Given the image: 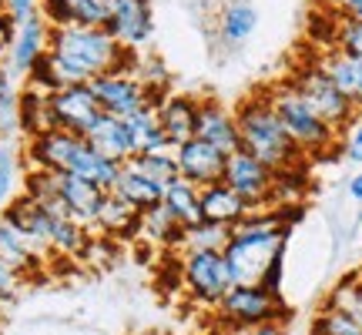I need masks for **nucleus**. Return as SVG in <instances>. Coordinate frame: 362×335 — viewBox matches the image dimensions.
I'll list each match as a JSON object with an SVG mask.
<instances>
[{
    "label": "nucleus",
    "mask_w": 362,
    "mask_h": 335,
    "mask_svg": "<svg viewBox=\"0 0 362 335\" xmlns=\"http://www.w3.org/2000/svg\"><path fill=\"white\" fill-rule=\"evenodd\" d=\"M47 37H51V27L44 24V17H30L27 24H21L13 30V44H11V54L4 61V71L11 78H27L30 67L37 64L40 57L47 54Z\"/></svg>",
    "instance_id": "nucleus-16"
},
{
    "label": "nucleus",
    "mask_w": 362,
    "mask_h": 335,
    "mask_svg": "<svg viewBox=\"0 0 362 335\" xmlns=\"http://www.w3.org/2000/svg\"><path fill=\"white\" fill-rule=\"evenodd\" d=\"M138 238L148 242L151 248H165V252H178L181 245V228L178 221L171 218L165 205H155L141 211V225H138Z\"/></svg>",
    "instance_id": "nucleus-27"
},
{
    "label": "nucleus",
    "mask_w": 362,
    "mask_h": 335,
    "mask_svg": "<svg viewBox=\"0 0 362 335\" xmlns=\"http://www.w3.org/2000/svg\"><path fill=\"white\" fill-rule=\"evenodd\" d=\"M0 261H4L7 269L17 271L24 282L40 278V275H44V265H47V258L40 255L37 248L13 228L4 211H0Z\"/></svg>",
    "instance_id": "nucleus-18"
},
{
    "label": "nucleus",
    "mask_w": 362,
    "mask_h": 335,
    "mask_svg": "<svg viewBox=\"0 0 362 335\" xmlns=\"http://www.w3.org/2000/svg\"><path fill=\"white\" fill-rule=\"evenodd\" d=\"M40 131H51V114H47V94L24 84L21 88V134L34 138Z\"/></svg>",
    "instance_id": "nucleus-29"
},
{
    "label": "nucleus",
    "mask_w": 362,
    "mask_h": 335,
    "mask_svg": "<svg viewBox=\"0 0 362 335\" xmlns=\"http://www.w3.org/2000/svg\"><path fill=\"white\" fill-rule=\"evenodd\" d=\"M312 57L319 61V67L332 78V84L349 98V104L362 114V57L336 51V47H319V54H312Z\"/></svg>",
    "instance_id": "nucleus-21"
},
{
    "label": "nucleus",
    "mask_w": 362,
    "mask_h": 335,
    "mask_svg": "<svg viewBox=\"0 0 362 335\" xmlns=\"http://www.w3.org/2000/svg\"><path fill=\"white\" fill-rule=\"evenodd\" d=\"M84 141H88L101 158L115 161V165H128L131 158H134V141H131L128 121H121V117L101 114L88 128Z\"/></svg>",
    "instance_id": "nucleus-20"
},
{
    "label": "nucleus",
    "mask_w": 362,
    "mask_h": 335,
    "mask_svg": "<svg viewBox=\"0 0 362 335\" xmlns=\"http://www.w3.org/2000/svg\"><path fill=\"white\" fill-rule=\"evenodd\" d=\"M128 131H131V141H134V158L155 155V151H171L168 141H165V131H161V124L155 117V107L128 117Z\"/></svg>",
    "instance_id": "nucleus-28"
},
{
    "label": "nucleus",
    "mask_w": 362,
    "mask_h": 335,
    "mask_svg": "<svg viewBox=\"0 0 362 335\" xmlns=\"http://www.w3.org/2000/svg\"><path fill=\"white\" fill-rule=\"evenodd\" d=\"M107 34L128 47V51H141L155 37V13H151V0H107Z\"/></svg>",
    "instance_id": "nucleus-11"
},
{
    "label": "nucleus",
    "mask_w": 362,
    "mask_h": 335,
    "mask_svg": "<svg viewBox=\"0 0 362 335\" xmlns=\"http://www.w3.org/2000/svg\"><path fill=\"white\" fill-rule=\"evenodd\" d=\"M302 215V205H285V208H265V211H252L232 228V238L225 245V261L232 271L235 285H252L259 282L265 269L279 255H285V242H288V225Z\"/></svg>",
    "instance_id": "nucleus-1"
},
{
    "label": "nucleus",
    "mask_w": 362,
    "mask_h": 335,
    "mask_svg": "<svg viewBox=\"0 0 362 335\" xmlns=\"http://www.w3.org/2000/svg\"><path fill=\"white\" fill-rule=\"evenodd\" d=\"M4 215H7V221H11L17 232L24 235L30 245L37 248L40 255L51 261V252H47V245H51V225L57 215H51L44 205H37L34 198H27V194H17V198H11L7 205H4Z\"/></svg>",
    "instance_id": "nucleus-14"
},
{
    "label": "nucleus",
    "mask_w": 362,
    "mask_h": 335,
    "mask_svg": "<svg viewBox=\"0 0 362 335\" xmlns=\"http://www.w3.org/2000/svg\"><path fill=\"white\" fill-rule=\"evenodd\" d=\"M262 94H265V101H269V107L275 111L279 124L285 128V134L292 138V144L302 151L305 161H309V158H322L339 148V131L329 128L322 117L312 111V104L285 78L269 84V88H262Z\"/></svg>",
    "instance_id": "nucleus-4"
},
{
    "label": "nucleus",
    "mask_w": 362,
    "mask_h": 335,
    "mask_svg": "<svg viewBox=\"0 0 362 335\" xmlns=\"http://www.w3.org/2000/svg\"><path fill=\"white\" fill-rule=\"evenodd\" d=\"M309 335H362V325L356 319H349L346 312H339L322 302V309L315 312V319H312Z\"/></svg>",
    "instance_id": "nucleus-36"
},
{
    "label": "nucleus",
    "mask_w": 362,
    "mask_h": 335,
    "mask_svg": "<svg viewBox=\"0 0 362 335\" xmlns=\"http://www.w3.org/2000/svg\"><path fill=\"white\" fill-rule=\"evenodd\" d=\"M242 335H288V332H285L282 322H269V325H259V329H248Z\"/></svg>",
    "instance_id": "nucleus-43"
},
{
    "label": "nucleus",
    "mask_w": 362,
    "mask_h": 335,
    "mask_svg": "<svg viewBox=\"0 0 362 335\" xmlns=\"http://www.w3.org/2000/svg\"><path fill=\"white\" fill-rule=\"evenodd\" d=\"M161 205H165V211H168L171 218L178 221V228L185 232V228H194V225H202V188L198 184H192V181L185 178H175L165 188V194H161Z\"/></svg>",
    "instance_id": "nucleus-25"
},
{
    "label": "nucleus",
    "mask_w": 362,
    "mask_h": 335,
    "mask_svg": "<svg viewBox=\"0 0 362 335\" xmlns=\"http://www.w3.org/2000/svg\"><path fill=\"white\" fill-rule=\"evenodd\" d=\"M131 165L138 168L141 175H148V178L155 181V184H161V188H168L171 181L178 178V165H175V155H171V151L138 155V158H131Z\"/></svg>",
    "instance_id": "nucleus-34"
},
{
    "label": "nucleus",
    "mask_w": 362,
    "mask_h": 335,
    "mask_svg": "<svg viewBox=\"0 0 362 335\" xmlns=\"http://www.w3.org/2000/svg\"><path fill=\"white\" fill-rule=\"evenodd\" d=\"M24 158L30 168H40V171H54V175H74V178H84L90 184H98L101 192H111V184L117 178L115 161L101 158L88 141L84 134H71V131H40L34 138L24 141Z\"/></svg>",
    "instance_id": "nucleus-2"
},
{
    "label": "nucleus",
    "mask_w": 362,
    "mask_h": 335,
    "mask_svg": "<svg viewBox=\"0 0 362 335\" xmlns=\"http://www.w3.org/2000/svg\"><path fill=\"white\" fill-rule=\"evenodd\" d=\"M155 117H158V124H161V131H165L168 148L175 151L178 144H185V141H192L194 138V124H198V98L168 90V94L155 104Z\"/></svg>",
    "instance_id": "nucleus-15"
},
{
    "label": "nucleus",
    "mask_w": 362,
    "mask_h": 335,
    "mask_svg": "<svg viewBox=\"0 0 362 335\" xmlns=\"http://www.w3.org/2000/svg\"><path fill=\"white\" fill-rule=\"evenodd\" d=\"M21 158H24V151L13 141H0V205H7L11 198H17V188L24 184V178H21Z\"/></svg>",
    "instance_id": "nucleus-33"
},
{
    "label": "nucleus",
    "mask_w": 362,
    "mask_h": 335,
    "mask_svg": "<svg viewBox=\"0 0 362 335\" xmlns=\"http://www.w3.org/2000/svg\"><path fill=\"white\" fill-rule=\"evenodd\" d=\"M90 90L98 98V107L101 114H111V117H128L141 114L148 107H155V94L144 88L141 81L134 78L131 71H111V74H101V78L90 81Z\"/></svg>",
    "instance_id": "nucleus-8"
},
{
    "label": "nucleus",
    "mask_w": 362,
    "mask_h": 335,
    "mask_svg": "<svg viewBox=\"0 0 362 335\" xmlns=\"http://www.w3.org/2000/svg\"><path fill=\"white\" fill-rule=\"evenodd\" d=\"M259 27V11L248 0H232L218 17V37L228 47H242Z\"/></svg>",
    "instance_id": "nucleus-26"
},
{
    "label": "nucleus",
    "mask_w": 362,
    "mask_h": 335,
    "mask_svg": "<svg viewBox=\"0 0 362 335\" xmlns=\"http://www.w3.org/2000/svg\"><path fill=\"white\" fill-rule=\"evenodd\" d=\"M13 30H17V27H13V20L4 11H0V64H4V61H7V54H11Z\"/></svg>",
    "instance_id": "nucleus-42"
},
{
    "label": "nucleus",
    "mask_w": 362,
    "mask_h": 335,
    "mask_svg": "<svg viewBox=\"0 0 362 335\" xmlns=\"http://www.w3.org/2000/svg\"><path fill=\"white\" fill-rule=\"evenodd\" d=\"M111 192H115L117 198H124L128 205H134L138 211H148V208L161 205V194H165V188H161V184H155L148 175H141V171L128 161V165L117 168V178H115V184H111Z\"/></svg>",
    "instance_id": "nucleus-24"
},
{
    "label": "nucleus",
    "mask_w": 362,
    "mask_h": 335,
    "mask_svg": "<svg viewBox=\"0 0 362 335\" xmlns=\"http://www.w3.org/2000/svg\"><path fill=\"white\" fill-rule=\"evenodd\" d=\"M252 215V208L238 198V194L218 181V184H208L202 188V218L211 221V225H225V228H235L242 218Z\"/></svg>",
    "instance_id": "nucleus-23"
},
{
    "label": "nucleus",
    "mask_w": 362,
    "mask_h": 335,
    "mask_svg": "<svg viewBox=\"0 0 362 335\" xmlns=\"http://www.w3.org/2000/svg\"><path fill=\"white\" fill-rule=\"evenodd\" d=\"M21 134V88L0 67V141H11Z\"/></svg>",
    "instance_id": "nucleus-31"
},
{
    "label": "nucleus",
    "mask_w": 362,
    "mask_h": 335,
    "mask_svg": "<svg viewBox=\"0 0 362 335\" xmlns=\"http://www.w3.org/2000/svg\"><path fill=\"white\" fill-rule=\"evenodd\" d=\"M285 81H288V84L312 104V111L322 117L329 128L346 131L352 121L359 117V111H356V107L349 104V98L332 84V78L319 67L315 57H302V61H296V67L288 71V78Z\"/></svg>",
    "instance_id": "nucleus-6"
},
{
    "label": "nucleus",
    "mask_w": 362,
    "mask_h": 335,
    "mask_svg": "<svg viewBox=\"0 0 362 335\" xmlns=\"http://www.w3.org/2000/svg\"><path fill=\"white\" fill-rule=\"evenodd\" d=\"M4 309H7V305H0V329H4V322H7V312Z\"/></svg>",
    "instance_id": "nucleus-45"
},
{
    "label": "nucleus",
    "mask_w": 362,
    "mask_h": 335,
    "mask_svg": "<svg viewBox=\"0 0 362 335\" xmlns=\"http://www.w3.org/2000/svg\"><path fill=\"white\" fill-rule=\"evenodd\" d=\"M235 121H238V151L252 155L255 161L282 175V171H296V168H305V158L298 151L292 138L285 134V128L279 124L275 111L269 107L265 94L262 90H252L248 98L238 101L235 107Z\"/></svg>",
    "instance_id": "nucleus-3"
},
{
    "label": "nucleus",
    "mask_w": 362,
    "mask_h": 335,
    "mask_svg": "<svg viewBox=\"0 0 362 335\" xmlns=\"http://www.w3.org/2000/svg\"><path fill=\"white\" fill-rule=\"evenodd\" d=\"M329 17H332V13H329ZM325 47H336V51H346V54L362 57V20H342V17H332Z\"/></svg>",
    "instance_id": "nucleus-35"
},
{
    "label": "nucleus",
    "mask_w": 362,
    "mask_h": 335,
    "mask_svg": "<svg viewBox=\"0 0 362 335\" xmlns=\"http://www.w3.org/2000/svg\"><path fill=\"white\" fill-rule=\"evenodd\" d=\"M54 178H57V198L64 205V215L94 232V218H98V208L107 192H101L98 184L84 178H74V175H54Z\"/></svg>",
    "instance_id": "nucleus-19"
},
{
    "label": "nucleus",
    "mask_w": 362,
    "mask_h": 335,
    "mask_svg": "<svg viewBox=\"0 0 362 335\" xmlns=\"http://www.w3.org/2000/svg\"><path fill=\"white\" fill-rule=\"evenodd\" d=\"M349 194L356 198V201H362V171H359V175H352V181H349Z\"/></svg>",
    "instance_id": "nucleus-44"
},
{
    "label": "nucleus",
    "mask_w": 362,
    "mask_h": 335,
    "mask_svg": "<svg viewBox=\"0 0 362 335\" xmlns=\"http://www.w3.org/2000/svg\"><path fill=\"white\" fill-rule=\"evenodd\" d=\"M285 309L282 295H272L269 288H262L259 282L252 285H232L221 302L211 309V329L218 335H242L248 329H259L269 322L285 325Z\"/></svg>",
    "instance_id": "nucleus-5"
},
{
    "label": "nucleus",
    "mask_w": 362,
    "mask_h": 335,
    "mask_svg": "<svg viewBox=\"0 0 362 335\" xmlns=\"http://www.w3.org/2000/svg\"><path fill=\"white\" fill-rule=\"evenodd\" d=\"M178 282L198 309H215L235 285L221 252H178Z\"/></svg>",
    "instance_id": "nucleus-7"
},
{
    "label": "nucleus",
    "mask_w": 362,
    "mask_h": 335,
    "mask_svg": "<svg viewBox=\"0 0 362 335\" xmlns=\"http://www.w3.org/2000/svg\"><path fill=\"white\" fill-rule=\"evenodd\" d=\"M228 238H232V228L202 221V225H194V228H185V232H181L178 252H225Z\"/></svg>",
    "instance_id": "nucleus-30"
},
{
    "label": "nucleus",
    "mask_w": 362,
    "mask_h": 335,
    "mask_svg": "<svg viewBox=\"0 0 362 335\" xmlns=\"http://www.w3.org/2000/svg\"><path fill=\"white\" fill-rule=\"evenodd\" d=\"M282 269H285V255H279L269 269H265V275L259 278V285L262 288H269L272 295H282Z\"/></svg>",
    "instance_id": "nucleus-41"
},
{
    "label": "nucleus",
    "mask_w": 362,
    "mask_h": 335,
    "mask_svg": "<svg viewBox=\"0 0 362 335\" xmlns=\"http://www.w3.org/2000/svg\"><path fill=\"white\" fill-rule=\"evenodd\" d=\"M359 271H362V269H359Z\"/></svg>",
    "instance_id": "nucleus-46"
},
{
    "label": "nucleus",
    "mask_w": 362,
    "mask_h": 335,
    "mask_svg": "<svg viewBox=\"0 0 362 335\" xmlns=\"http://www.w3.org/2000/svg\"><path fill=\"white\" fill-rule=\"evenodd\" d=\"M171 155H175V165H178V178L192 181L198 188L218 184L221 175H225V155L218 148H211L208 141H202V138L178 144Z\"/></svg>",
    "instance_id": "nucleus-12"
},
{
    "label": "nucleus",
    "mask_w": 362,
    "mask_h": 335,
    "mask_svg": "<svg viewBox=\"0 0 362 335\" xmlns=\"http://www.w3.org/2000/svg\"><path fill=\"white\" fill-rule=\"evenodd\" d=\"M325 305L346 312L349 319L362 325V271H349L346 278H339L332 285V292L325 295Z\"/></svg>",
    "instance_id": "nucleus-32"
},
{
    "label": "nucleus",
    "mask_w": 362,
    "mask_h": 335,
    "mask_svg": "<svg viewBox=\"0 0 362 335\" xmlns=\"http://www.w3.org/2000/svg\"><path fill=\"white\" fill-rule=\"evenodd\" d=\"M107 0H40L47 27H107Z\"/></svg>",
    "instance_id": "nucleus-17"
},
{
    "label": "nucleus",
    "mask_w": 362,
    "mask_h": 335,
    "mask_svg": "<svg viewBox=\"0 0 362 335\" xmlns=\"http://www.w3.org/2000/svg\"><path fill=\"white\" fill-rule=\"evenodd\" d=\"M194 138L208 141L211 148H218L221 155L228 158L235 155L242 144H238V121H235V107L205 98L198 101V124H194Z\"/></svg>",
    "instance_id": "nucleus-13"
},
{
    "label": "nucleus",
    "mask_w": 362,
    "mask_h": 335,
    "mask_svg": "<svg viewBox=\"0 0 362 335\" xmlns=\"http://www.w3.org/2000/svg\"><path fill=\"white\" fill-rule=\"evenodd\" d=\"M221 181L232 188L242 201H245L252 211H265L272 208V184H275V171L255 161L245 151H235V155L225 158V175Z\"/></svg>",
    "instance_id": "nucleus-9"
},
{
    "label": "nucleus",
    "mask_w": 362,
    "mask_h": 335,
    "mask_svg": "<svg viewBox=\"0 0 362 335\" xmlns=\"http://www.w3.org/2000/svg\"><path fill=\"white\" fill-rule=\"evenodd\" d=\"M24 278L17 275L13 269H7L4 261H0V305H11L13 298L21 295V288H24Z\"/></svg>",
    "instance_id": "nucleus-38"
},
{
    "label": "nucleus",
    "mask_w": 362,
    "mask_h": 335,
    "mask_svg": "<svg viewBox=\"0 0 362 335\" xmlns=\"http://www.w3.org/2000/svg\"><path fill=\"white\" fill-rule=\"evenodd\" d=\"M0 11L11 17L13 27H21L40 13V0H0Z\"/></svg>",
    "instance_id": "nucleus-37"
},
{
    "label": "nucleus",
    "mask_w": 362,
    "mask_h": 335,
    "mask_svg": "<svg viewBox=\"0 0 362 335\" xmlns=\"http://www.w3.org/2000/svg\"><path fill=\"white\" fill-rule=\"evenodd\" d=\"M47 114H51V128L88 134V128L101 117V107H98L90 84H71V88L47 94Z\"/></svg>",
    "instance_id": "nucleus-10"
},
{
    "label": "nucleus",
    "mask_w": 362,
    "mask_h": 335,
    "mask_svg": "<svg viewBox=\"0 0 362 335\" xmlns=\"http://www.w3.org/2000/svg\"><path fill=\"white\" fill-rule=\"evenodd\" d=\"M138 225H141V211L134 205H128L124 198H117L115 192L104 194L98 218H94V232L111 242H131L138 238Z\"/></svg>",
    "instance_id": "nucleus-22"
},
{
    "label": "nucleus",
    "mask_w": 362,
    "mask_h": 335,
    "mask_svg": "<svg viewBox=\"0 0 362 335\" xmlns=\"http://www.w3.org/2000/svg\"><path fill=\"white\" fill-rule=\"evenodd\" d=\"M349 134H346V144H342V151H346V158H349L352 165H362V114L352 121L349 128Z\"/></svg>",
    "instance_id": "nucleus-40"
},
{
    "label": "nucleus",
    "mask_w": 362,
    "mask_h": 335,
    "mask_svg": "<svg viewBox=\"0 0 362 335\" xmlns=\"http://www.w3.org/2000/svg\"><path fill=\"white\" fill-rule=\"evenodd\" d=\"M322 7L342 20H362V0H322Z\"/></svg>",
    "instance_id": "nucleus-39"
}]
</instances>
